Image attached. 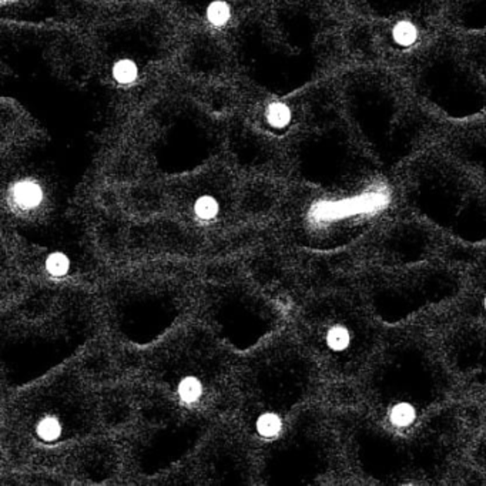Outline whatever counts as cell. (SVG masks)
Masks as SVG:
<instances>
[{
  "label": "cell",
  "mask_w": 486,
  "mask_h": 486,
  "mask_svg": "<svg viewBox=\"0 0 486 486\" xmlns=\"http://www.w3.org/2000/svg\"><path fill=\"white\" fill-rule=\"evenodd\" d=\"M237 366L207 325L178 327L153 345L140 371L147 422L196 438L190 430L200 432L232 405Z\"/></svg>",
  "instance_id": "6da1fadb"
},
{
  "label": "cell",
  "mask_w": 486,
  "mask_h": 486,
  "mask_svg": "<svg viewBox=\"0 0 486 486\" xmlns=\"http://www.w3.org/2000/svg\"><path fill=\"white\" fill-rule=\"evenodd\" d=\"M367 402L371 432L378 440V459L385 449V469L399 463L409 441H428L447 397V375L434 349L420 339L402 338L378 351L367 368Z\"/></svg>",
  "instance_id": "7a4b0ae2"
},
{
  "label": "cell",
  "mask_w": 486,
  "mask_h": 486,
  "mask_svg": "<svg viewBox=\"0 0 486 486\" xmlns=\"http://www.w3.org/2000/svg\"><path fill=\"white\" fill-rule=\"evenodd\" d=\"M94 317L92 299L80 289L47 287L32 292L5 316V373L19 385L49 375L90 338Z\"/></svg>",
  "instance_id": "3957f363"
},
{
  "label": "cell",
  "mask_w": 486,
  "mask_h": 486,
  "mask_svg": "<svg viewBox=\"0 0 486 486\" xmlns=\"http://www.w3.org/2000/svg\"><path fill=\"white\" fill-rule=\"evenodd\" d=\"M317 362L299 341L270 338L237 366L234 402L239 430L267 447L302 412L316 385Z\"/></svg>",
  "instance_id": "277c9868"
},
{
  "label": "cell",
  "mask_w": 486,
  "mask_h": 486,
  "mask_svg": "<svg viewBox=\"0 0 486 486\" xmlns=\"http://www.w3.org/2000/svg\"><path fill=\"white\" fill-rule=\"evenodd\" d=\"M96 428L93 390L76 371L62 370L29 384L15 398L5 430L13 452L30 463L47 465L80 449Z\"/></svg>",
  "instance_id": "5b68a950"
},
{
  "label": "cell",
  "mask_w": 486,
  "mask_h": 486,
  "mask_svg": "<svg viewBox=\"0 0 486 486\" xmlns=\"http://www.w3.org/2000/svg\"><path fill=\"white\" fill-rule=\"evenodd\" d=\"M299 342L317 366L335 377L367 371L378 352V328L362 304L331 294L307 304L299 314Z\"/></svg>",
  "instance_id": "8992f818"
},
{
  "label": "cell",
  "mask_w": 486,
  "mask_h": 486,
  "mask_svg": "<svg viewBox=\"0 0 486 486\" xmlns=\"http://www.w3.org/2000/svg\"><path fill=\"white\" fill-rule=\"evenodd\" d=\"M187 288L164 275L127 277L107 297L110 325L127 342L153 347L170 335L189 309Z\"/></svg>",
  "instance_id": "52a82bcc"
},
{
  "label": "cell",
  "mask_w": 486,
  "mask_h": 486,
  "mask_svg": "<svg viewBox=\"0 0 486 486\" xmlns=\"http://www.w3.org/2000/svg\"><path fill=\"white\" fill-rule=\"evenodd\" d=\"M204 320L231 351L250 352L268 341L278 324L275 309L249 287L228 284L211 288L203 301Z\"/></svg>",
  "instance_id": "ba28073f"
},
{
  "label": "cell",
  "mask_w": 486,
  "mask_h": 486,
  "mask_svg": "<svg viewBox=\"0 0 486 486\" xmlns=\"http://www.w3.org/2000/svg\"><path fill=\"white\" fill-rule=\"evenodd\" d=\"M413 203L431 221L456 237L486 238V196L455 170L423 177L413 189Z\"/></svg>",
  "instance_id": "9c48e42d"
},
{
  "label": "cell",
  "mask_w": 486,
  "mask_h": 486,
  "mask_svg": "<svg viewBox=\"0 0 486 486\" xmlns=\"http://www.w3.org/2000/svg\"><path fill=\"white\" fill-rule=\"evenodd\" d=\"M327 458V441L318 425L299 412L277 441L263 448V475L275 483L307 482L321 473Z\"/></svg>",
  "instance_id": "30bf717a"
},
{
  "label": "cell",
  "mask_w": 486,
  "mask_h": 486,
  "mask_svg": "<svg viewBox=\"0 0 486 486\" xmlns=\"http://www.w3.org/2000/svg\"><path fill=\"white\" fill-rule=\"evenodd\" d=\"M419 87L425 97L452 117H469L486 106V85L465 54L445 50L427 58Z\"/></svg>",
  "instance_id": "8fae6325"
},
{
  "label": "cell",
  "mask_w": 486,
  "mask_h": 486,
  "mask_svg": "<svg viewBox=\"0 0 486 486\" xmlns=\"http://www.w3.org/2000/svg\"><path fill=\"white\" fill-rule=\"evenodd\" d=\"M466 306L471 318L476 324L486 325V254L472 273Z\"/></svg>",
  "instance_id": "7c38bea8"
},
{
  "label": "cell",
  "mask_w": 486,
  "mask_h": 486,
  "mask_svg": "<svg viewBox=\"0 0 486 486\" xmlns=\"http://www.w3.org/2000/svg\"><path fill=\"white\" fill-rule=\"evenodd\" d=\"M113 77L121 85H130L137 80L139 69L133 60L121 58L113 68Z\"/></svg>",
  "instance_id": "4fadbf2b"
},
{
  "label": "cell",
  "mask_w": 486,
  "mask_h": 486,
  "mask_svg": "<svg viewBox=\"0 0 486 486\" xmlns=\"http://www.w3.org/2000/svg\"><path fill=\"white\" fill-rule=\"evenodd\" d=\"M267 120L275 129L287 127L291 121V110L285 103H273L267 110Z\"/></svg>",
  "instance_id": "5bb4252c"
},
{
  "label": "cell",
  "mask_w": 486,
  "mask_h": 486,
  "mask_svg": "<svg viewBox=\"0 0 486 486\" xmlns=\"http://www.w3.org/2000/svg\"><path fill=\"white\" fill-rule=\"evenodd\" d=\"M231 18L230 6L225 2H214L207 9V19L214 26H224Z\"/></svg>",
  "instance_id": "9a60e30c"
}]
</instances>
